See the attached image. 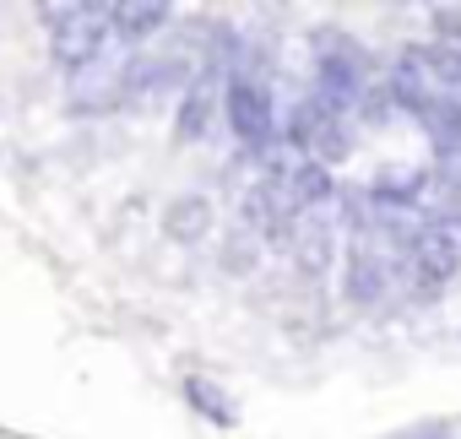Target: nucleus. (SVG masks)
Returning a JSON list of instances; mask_svg holds the SVG:
<instances>
[{"label": "nucleus", "mask_w": 461, "mask_h": 439, "mask_svg": "<svg viewBox=\"0 0 461 439\" xmlns=\"http://www.w3.org/2000/svg\"><path fill=\"white\" fill-rule=\"evenodd\" d=\"M407 245H412V234H391V228H369L364 239H353L348 299L353 304H380L396 288V277H407Z\"/></svg>", "instance_id": "f257e3e1"}, {"label": "nucleus", "mask_w": 461, "mask_h": 439, "mask_svg": "<svg viewBox=\"0 0 461 439\" xmlns=\"http://www.w3.org/2000/svg\"><path fill=\"white\" fill-rule=\"evenodd\" d=\"M50 33H55L60 60L77 71L93 55H104V44L114 39V22H109V6H55L50 12Z\"/></svg>", "instance_id": "f03ea898"}, {"label": "nucleus", "mask_w": 461, "mask_h": 439, "mask_svg": "<svg viewBox=\"0 0 461 439\" xmlns=\"http://www.w3.org/2000/svg\"><path fill=\"white\" fill-rule=\"evenodd\" d=\"M125 87H131V60L114 55V49H104V55H93L87 66H77V76H71V103H77L82 114H98V109H114V103L125 98Z\"/></svg>", "instance_id": "7ed1b4c3"}, {"label": "nucleus", "mask_w": 461, "mask_h": 439, "mask_svg": "<svg viewBox=\"0 0 461 439\" xmlns=\"http://www.w3.org/2000/svg\"><path fill=\"white\" fill-rule=\"evenodd\" d=\"M294 141L310 152V163H337V157H348V120L342 114H331L321 98H304L299 109H294Z\"/></svg>", "instance_id": "20e7f679"}, {"label": "nucleus", "mask_w": 461, "mask_h": 439, "mask_svg": "<svg viewBox=\"0 0 461 439\" xmlns=\"http://www.w3.org/2000/svg\"><path fill=\"white\" fill-rule=\"evenodd\" d=\"M228 125H234V136L245 147L272 141V93L250 71H234V82H228Z\"/></svg>", "instance_id": "39448f33"}, {"label": "nucleus", "mask_w": 461, "mask_h": 439, "mask_svg": "<svg viewBox=\"0 0 461 439\" xmlns=\"http://www.w3.org/2000/svg\"><path fill=\"white\" fill-rule=\"evenodd\" d=\"M456 261H461V245H456L450 228H423L407 245V277L418 282V293H434L439 282H450Z\"/></svg>", "instance_id": "423d86ee"}, {"label": "nucleus", "mask_w": 461, "mask_h": 439, "mask_svg": "<svg viewBox=\"0 0 461 439\" xmlns=\"http://www.w3.org/2000/svg\"><path fill=\"white\" fill-rule=\"evenodd\" d=\"M212 114H217V76L206 71L190 93H185V103H179V136L185 141H195V136H206V125H212Z\"/></svg>", "instance_id": "0eeeda50"}, {"label": "nucleus", "mask_w": 461, "mask_h": 439, "mask_svg": "<svg viewBox=\"0 0 461 439\" xmlns=\"http://www.w3.org/2000/svg\"><path fill=\"white\" fill-rule=\"evenodd\" d=\"M185 396H190V407L201 412V417H212V423H234L240 412H234V396H228L222 385H212L206 374H185Z\"/></svg>", "instance_id": "6e6552de"}, {"label": "nucleus", "mask_w": 461, "mask_h": 439, "mask_svg": "<svg viewBox=\"0 0 461 439\" xmlns=\"http://www.w3.org/2000/svg\"><path fill=\"white\" fill-rule=\"evenodd\" d=\"M288 195H294V211H299V206H321V201L331 195V174H326L321 163H310V157H304V163L294 157V168H288Z\"/></svg>", "instance_id": "1a4fd4ad"}, {"label": "nucleus", "mask_w": 461, "mask_h": 439, "mask_svg": "<svg viewBox=\"0 0 461 439\" xmlns=\"http://www.w3.org/2000/svg\"><path fill=\"white\" fill-rule=\"evenodd\" d=\"M114 22V39H152L163 22H168V6H109Z\"/></svg>", "instance_id": "9d476101"}, {"label": "nucleus", "mask_w": 461, "mask_h": 439, "mask_svg": "<svg viewBox=\"0 0 461 439\" xmlns=\"http://www.w3.org/2000/svg\"><path fill=\"white\" fill-rule=\"evenodd\" d=\"M168 234H179V239H201V234H206V201H201V195H185V201L168 211Z\"/></svg>", "instance_id": "9b49d317"}, {"label": "nucleus", "mask_w": 461, "mask_h": 439, "mask_svg": "<svg viewBox=\"0 0 461 439\" xmlns=\"http://www.w3.org/2000/svg\"><path fill=\"white\" fill-rule=\"evenodd\" d=\"M418 190H423V174H418V168H407L402 179H396V174H385V179L375 184V201H385V206H391V201H418Z\"/></svg>", "instance_id": "f8f14e48"}, {"label": "nucleus", "mask_w": 461, "mask_h": 439, "mask_svg": "<svg viewBox=\"0 0 461 439\" xmlns=\"http://www.w3.org/2000/svg\"><path fill=\"white\" fill-rule=\"evenodd\" d=\"M396 439H450V428H445V423H418V428H407V434H396Z\"/></svg>", "instance_id": "ddd939ff"}]
</instances>
